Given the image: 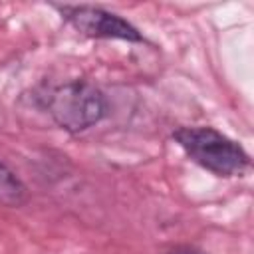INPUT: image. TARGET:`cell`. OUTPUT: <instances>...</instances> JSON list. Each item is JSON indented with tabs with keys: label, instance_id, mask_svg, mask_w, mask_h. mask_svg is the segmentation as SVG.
<instances>
[{
	"label": "cell",
	"instance_id": "obj_1",
	"mask_svg": "<svg viewBox=\"0 0 254 254\" xmlns=\"http://www.w3.org/2000/svg\"><path fill=\"white\" fill-rule=\"evenodd\" d=\"M173 137L196 165L216 177H240L250 167L242 145L212 127H181Z\"/></svg>",
	"mask_w": 254,
	"mask_h": 254
},
{
	"label": "cell",
	"instance_id": "obj_2",
	"mask_svg": "<svg viewBox=\"0 0 254 254\" xmlns=\"http://www.w3.org/2000/svg\"><path fill=\"white\" fill-rule=\"evenodd\" d=\"M46 109L58 127L79 133L105 117L107 103L95 85L87 81H67L48 93Z\"/></svg>",
	"mask_w": 254,
	"mask_h": 254
},
{
	"label": "cell",
	"instance_id": "obj_3",
	"mask_svg": "<svg viewBox=\"0 0 254 254\" xmlns=\"http://www.w3.org/2000/svg\"><path fill=\"white\" fill-rule=\"evenodd\" d=\"M58 10L77 32L89 38L143 42L141 32L131 22L107 10L93 8V6H60Z\"/></svg>",
	"mask_w": 254,
	"mask_h": 254
},
{
	"label": "cell",
	"instance_id": "obj_4",
	"mask_svg": "<svg viewBox=\"0 0 254 254\" xmlns=\"http://www.w3.org/2000/svg\"><path fill=\"white\" fill-rule=\"evenodd\" d=\"M28 200V190L24 183L0 161V204L18 208Z\"/></svg>",
	"mask_w": 254,
	"mask_h": 254
},
{
	"label": "cell",
	"instance_id": "obj_5",
	"mask_svg": "<svg viewBox=\"0 0 254 254\" xmlns=\"http://www.w3.org/2000/svg\"><path fill=\"white\" fill-rule=\"evenodd\" d=\"M169 254H202V252L196 250V248H190V246H177V248H173Z\"/></svg>",
	"mask_w": 254,
	"mask_h": 254
}]
</instances>
